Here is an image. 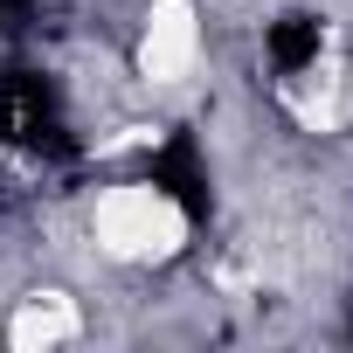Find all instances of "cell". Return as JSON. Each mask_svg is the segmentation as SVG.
Segmentation results:
<instances>
[{"instance_id":"obj_1","label":"cell","mask_w":353,"mask_h":353,"mask_svg":"<svg viewBox=\"0 0 353 353\" xmlns=\"http://www.w3.org/2000/svg\"><path fill=\"white\" fill-rule=\"evenodd\" d=\"M90 236L104 256L118 263H166L188 250V208L173 201L166 188H145V181H118L97 194L90 208Z\"/></svg>"},{"instance_id":"obj_2","label":"cell","mask_w":353,"mask_h":353,"mask_svg":"<svg viewBox=\"0 0 353 353\" xmlns=\"http://www.w3.org/2000/svg\"><path fill=\"white\" fill-rule=\"evenodd\" d=\"M201 56V14L194 0H152L145 8V28H139V77L145 83H181Z\"/></svg>"},{"instance_id":"obj_3","label":"cell","mask_w":353,"mask_h":353,"mask_svg":"<svg viewBox=\"0 0 353 353\" xmlns=\"http://www.w3.org/2000/svg\"><path fill=\"white\" fill-rule=\"evenodd\" d=\"M77 332H83V312H77L70 291H28L8 312V346L14 353H49V346H63Z\"/></svg>"}]
</instances>
